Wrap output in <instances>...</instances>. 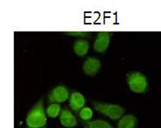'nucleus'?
<instances>
[{"label": "nucleus", "mask_w": 161, "mask_h": 128, "mask_svg": "<svg viewBox=\"0 0 161 128\" xmlns=\"http://www.w3.org/2000/svg\"><path fill=\"white\" fill-rule=\"evenodd\" d=\"M25 122L28 128H44L47 125L43 100L40 99L27 114Z\"/></svg>", "instance_id": "nucleus-1"}, {"label": "nucleus", "mask_w": 161, "mask_h": 128, "mask_svg": "<svg viewBox=\"0 0 161 128\" xmlns=\"http://www.w3.org/2000/svg\"><path fill=\"white\" fill-rule=\"evenodd\" d=\"M92 104L97 112L112 120L120 119L125 114V109L119 104L99 101H92Z\"/></svg>", "instance_id": "nucleus-2"}, {"label": "nucleus", "mask_w": 161, "mask_h": 128, "mask_svg": "<svg viewBox=\"0 0 161 128\" xmlns=\"http://www.w3.org/2000/svg\"><path fill=\"white\" fill-rule=\"evenodd\" d=\"M129 89L135 93H144L148 88V81L144 74L140 72H132L127 76Z\"/></svg>", "instance_id": "nucleus-3"}, {"label": "nucleus", "mask_w": 161, "mask_h": 128, "mask_svg": "<svg viewBox=\"0 0 161 128\" xmlns=\"http://www.w3.org/2000/svg\"><path fill=\"white\" fill-rule=\"evenodd\" d=\"M69 96V91L65 86L59 85L53 88L47 95V100L48 104H61L68 100Z\"/></svg>", "instance_id": "nucleus-4"}, {"label": "nucleus", "mask_w": 161, "mask_h": 128, "mask_svg": "<svg viewBox=\"0 0 161 128\" xmlns=\"http://www.w3.org/2000/svg\"><path fill=\"white\" fill-rule=\"evenodd\" d=\"M102 68V62L96 57H88L83 64V71L86 75L95 77Z\"/></svg>", "instance_id": "nucleus-5"}, {"label": "nucleus", "mask_w": 161, "mask_h": 128, "mask_svg": "<svg viewBox=\"0 0 161 128\" xmlns=\"http://www.w3.org/2000/svg\"><path fill=\"white\" fill-rule=\"evenodd\" d=\"M110 42V34L108 32L97 33V39L94 42L93 48L97 52L103 53L107 50Z\"/></svg>", "instance_id": "nucleus-6"}, {"label": "nucleus", "mask_w": 161, "mask_h": 128, "mask_svg": "<svg viewBox=\"0 0 161 128\" xmlns=\"http://www.w3.org/2000/svg\"><path fill=\"white\" fill-rule=\"evenodd\" d=\"M69 103L70 109L73 110L74 112L78 114L84 107L85 99L80 92H74L69 96Z\"/></svg>", "instance_id": "nucleus-7"}, {"label": "nucleus", "mask_w": 161, "mask_h": 128, "mask_svg": "<svg viewBox=\"0 0 161 128\" xmlns=\"http://www.w3.org/2000/svg\"><path fill=\"white\" fill-rule=\"evenodd\" d=\"M60 122L61 124L65 127H74L78 124L75 116L68 109H62L60 115Z\"/></svg>", "instance_id": "nucleus-8"}, {"label": "nucleus", "mask_w": 161, "mask_h": 128, "mask_svg": "<svg viewBox=\"0 0 161 128\" xmlns=\"http://www.w3.org/2000/svg\"><path fill=\"white\" fill-rule=\"evenodd\" d=\"M73 50L79 56H84L89 50V43L85 39H78L73 44Z\"/></svg>", "instance_id": "nucleus-9"}, {"label": "nucleus", "mask_w": 161, "mask_h": 128, "mask_svg": "<svg viewBox=\"0 0 161 128\" xmlns=\"http://www.w3.org/2000/svg\"><path fill=\"white\" fill-rule=\"evenodd\" d=\"M137 124V118L133 114H127L119 119L117 127L118 128H136Z\"/></svg>", "instance_id": "nucleus-10"}, {"label": "nucleus", "mask_w": 161, "mask_h": 128, "mask_svg": "<svg viewBox=\"0 0 161 128\" xmlns=\"http://www.w3.org/2000/svg\"><path fill=\"white\" fill-rule=\"evenodd\" d=\"M82 125L84 128H114L108 122L101 119L93 121H83Z\"/></svg>", "instance_id": "nucleus-11"}, {"label": "nucleus", "mask_w": 161, "mask_h": 128, "mask_svg": "<svg viewBox=\"0 0 161 128\" xmlns=\"http://www.w3.org/2000/svg\"><path fill=\"white\" fill-rule=\"evenodd\" d=\"M61 112V105L59 104H57V103H53V104H49L48 107L47 108V110H46L47 116L51 118H57L60 115Z\"/></svg>", "instance_id": "nucleus-12"}, {"label": "nucleus", "mask_w": 161, "mask_h": 128, "mask_svg": "<svg viewBox=\"0 0 161 128\" xmlns=\"http://www.w3.org/2000/svg\"><path fill=\"white\" fill-rule=\"evenodd\" d=\"M93 116V112L89 107H84L79 113V117L83 121H89Z\"/></svg>", "instance_id": "nucleus-13"}, {"label": "nucleus", "mask_w": 161, "mask_h": 128, "mask_svg": "<svg viewBox=\"0 0 161 128\" xmlns=\"http://www.w3.org/2000/svg\"><path fill=\"white\" fill-rule=\"evenodd\" d=\"M65 35H69V36H78V37H87L89 36V32H84V31H75V32H65L64 33Z\"/></svg>", "instance_id": "nucleus-14"}]
</instances>
